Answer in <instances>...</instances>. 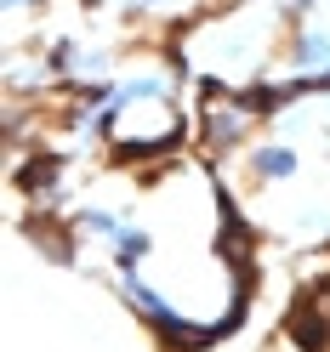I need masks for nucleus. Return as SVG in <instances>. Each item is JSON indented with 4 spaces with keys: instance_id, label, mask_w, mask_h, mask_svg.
<instances>
[{
    "instance_id": "f257e3e1",
    "label": "nucleus",
    "mask_w": 330,
    "mask_h": 352,
    "mask_svg": "<svg viewBox=\"0 0 330 352\" xmlns=\"http://www.w3.org/2000/svg\"><path fill=\"white\" fill-rule=\"evenodd\" d=\"M285 17L279 6H268V0H245V6H228V12H211L200 17L177 46L183 69L205 85V91H245L251 80L268 74V63L279 57V34Z\"/></svg>"
},
{
    "instance_id": "423d86ee",
    "label": "nucleus",
    "mask_w": 330,
    "mask_h": 352,
    "mask_svg": "<svg viewBox=\"0 0 330 352\" xmlns=\"http://www.w3.org/2000/svg\"><path fill=\"white\" fill-rule=\"evenodd\" d=\"M154 250H160V233H154L143 216H125V228L108 239L103 256H108V267H114V273H131V267H148Z\"/></svg>"
},
{
    "instance_id": "6e6552de",
    "label": "nucleus",
    "mask_w": 330,
    "mask_h": 352,
    "mask_svg": "<svg viewBox=\"0 0 330 352\" xmlns=\"http://www.w3.org/2000/svg\"><path fill=\"white\" fill-rule=\"evenodd\" d=\"M46 6H52V0H0V12H6L12 23H17V17H34V12H46Z\"/></svg>"
},
{
    "instance_id": "f03ea898",
    "label": "nucleus",
    "mask_w": 330,
    "mask_h": 352,
    "mask_svg": "<svg viewBox=\"0 0 330 352\" xmlns=\"http://www.w3.org/2000/svg\"><path fill=\"white\" fill-rule=\"evenodd\" d=\"M262 137V114L239 91H205V102L194 108V142L205 148V160H239Z\"/></svg>"
},
{
    "instance_id": "1a4fd4ad",
    "label": "nucleus",
    "mask_w": 330,
    "mask_h": 352,
    "mask_svg": "<svg viewBox=\"0 0 330 352\" xmlns=\"http://www.w3.org/2000/svg\"><path fill=\"white\" fill-rule=\"evenodd\" d=\"M268 6H274V0H268Z\"/></svg>"
},
{
    "instance_id": "7ed1b4c3",
    "label": "nucleus",
    "mask_w": 330,
    "mask_h": 352,
    "mask_svg": "<svg viewBox=\"0 0 330 352\" xmlns=\"http://www.w3.org/2000/svg\"><path fill=\"white\" fill-rule=\"evenodd\" d=\"M40 57L52 63V74L63 91H85V85H103L120 74V52L108 46V40H92V34H52L40 40Z\"/></svg>"
},
{
    "instance_id": "0eeeda50",
    "label": "nucleus",
    "mask_w": 330,
    "mask_h": 352,
    "mask_svg": "<svg viewBox=\"0 0 330 352\" xmlns=\"http://www.w3.org/2000/svg\"><path fill=\"white\" fill-rule=\"evenodd\" d=\"M274 6H279V17H285V23H296V17H307V12L330 6V0H274Z\"/></svg>"
},
{
    "instance_id": "20e7f679",
    "label": "nucleus",
    "mask_w": 330,
    "mask_h": 352,
    "mask_svg": "<svg viewBox=\"0 0 330 352\" xmlns=\"http://www.w3.org/2000/svg\"><path fill=\"white\" fill-rule=\"evenodd\" d=\"M239 160H245V176L256 188H296L307 176V153H302L296 137H285V131H262Z\"/></svg>"
},
{
    "instance_id": "39448f33",
    "label": "nucleus",
    "mask_w": 330,
    "mask_h": 352,
    "mask_svg": "<svg viewBox=\"0 0 330 352\" xmlns=\"http://www.w3.org/2000/svg\"><path fill=\"white\" fill-rule=\"evenodd\" d=\"M125 216H131V205L80 199V205L69 210V239H74V245H85V250H108V239L125 228Z\"/></svg>"
}]
</instances>
